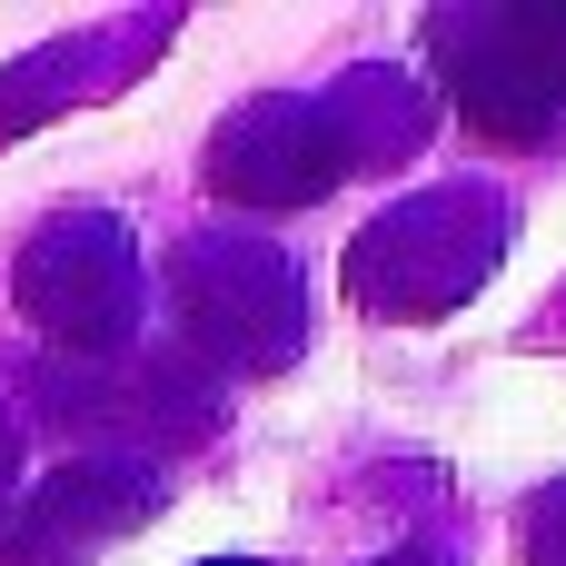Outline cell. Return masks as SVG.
I'll list each match as a JSON object with an SVG mask.
<instances>
[{
	"label": "cell",
	"instance_id": "3957f363",
	"mask_svg": "<svg viewBox=\"0 0 566 566\" xmlns=\"http://www.w3.org/2000/svg\"><path fill=\"white\" fill-rule=\"evenodd\" d=\"M497 249H507V199L497 189H468V179L418 189V199H398L388 219H368L348 239V289L378 318H438V308L488 289Z\"/></svg>",
	"mask_w": 566,
	"mask_h": 566
},
{
	"label": "cell",
	"instance_id": "6da1fadb",
	"mask_svg": "<svg viewBox=\"0 0 566 566\" xmlns=\"http://www.w3.org/2000/svg\"><path fill=\"white\" fill-rule=\"evenodd\" d=\"M169 318L179 358L209 378H269L308 348V298L298 269L259 229H199L169 249Z\"/></svg>",
	"mask_w": 566,
	"mask_h": 566
},
{
	"label": "cell",
	"instance_id": "5b68a950",
	"mask_svg": "<svg viewBox=\"0 0 566 566\" xmlns=\"http://www.w3.org/2000/svg\"><path fill=\"white\" fill-rule=\"evenodd\" d=\"M348 169H358V149H348L338 99H298V90H269V99L229 109L219 139H209V159H199L209 199H229V209H249V219L308 209V199H328Z\"/></svg>",
	"mask_w": 566,
	"mask_h": 566
},
{
	"label": "cell",
	"instance_id": "7a4b0ae2",
	"mask_svg": "<svg viewBox=\"0 0 566 566\" xmlns=\"http://www.w3.org/2000/svg\"><path fill=\"white\" fill-rule=\"evenodd\" d=\"M10 298H20V318L50 338V358H129L139 328H149V269H139L129 219H109V209H60V219L20 249Z\"/></svg>",
	"mask_w": 566,
	"mask_h": 566
},
{
	"label": "cell",
	"instance_id": "8992f818",
	"mask_svg": "<svg viewBox=\"0 0 566 566\" xmlns=\"http://www.w3.org/2000/svg\"><path fill=\"white\" fill-rule=\"evenodd\" d=\"M169 507V478L129 448H80L60 478H40L10 517H0V566H90L119 547L129 527H149Z\"/></svg>",
	"mask_w": 566,
	"mask_h": 566
},
{
	"label": "cell",
	"instance_id": "ba28073f",
	"mask_svg": "<svg viewBox=\"0 0 566 566\" xmlns=\"http://www.w3.org/2000/svg\"><path fill=\"white\" fill-rule=\"evenodd\" d=\"M20 488V428H10V408H0V497Z\"/></svg>",
	"mask_w": 566,
	"mask_h": 566
},
{
	"label": "cell",
	"instance_id": "277c9868",
	"mask_svg": "<svg viewBox=\"0 0 566 566\" xmlns=\"http://www.w3.org/2000/svg\"><path fill=\"white\" fill-rule=\"evenodd\" d=\"M438 80L458 119L497 149H547L566 129V50L547 10H438Z\"/></svg>",
	"mask_w": 566,
	"mask_h": 566
},
{
	"label": "cell",
	"instance_id": "9c48e42d",
	"mask_svg": "<svg viewBox=\"0 0 566 566\" xmlns=\"http://www.w3.org/2000/svg\"><path fill=\"white\" fill-rule=\"evenodd\" d=\"M368 566H448L438 547H388V557H368Z\"/></svg>",
	"mask_w": 566,
	"mask_h": 566
},
{
	"label": "cell",
	"instance_id": "52a82bcc",
	"mask_svg": "<svg viewBox=\"0 0 566 566\" xmlns=\"http://www.w3.org/2000/svg\"><path fill=\"white\" fill-rule=\"evenodd\" d=\"M527 566H566V478L527 507Z\"/></svg>",
	"mask_w": 566,
	"mask_h": 566
},
{
	"label": "cell",
	"instance_id": "30bf717a",
	"mask_svg": "<svg viewBox=\"0 0 566 566\" xmlns=\"http://www.w3.org/2000/svg\"><path fill=\"white\" fill-rule=\"evenodd\" d=\"M209 566H259V557H209Z\"/></svg>",
	"mask_w": 566,
	"mask_h": 566
}]
</instances>
